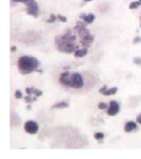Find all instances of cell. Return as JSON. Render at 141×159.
Masks as SVG:
<instances>
[{
    "label": "cell",
    "mask_w": 141,
    "mask_h": 159,
    "mask_svg": "<svg viewBox=\"0 0 141 159\" xmlns=\"http://www.w3.org/2000/svg\"><path fill=\"white\" fill-rule=\"evenodd\" d=\"M94 137H95L96 140H101V139H104V133H101V132H97L94 135Z\"/></svg>",
    "instance_id": "16"
},
{
    "label": "cell",
    "mask_w": 141,
    "mask_h": 159,
    "mask_svg": "<svg viewBox=\"0 0 141 159\" xmlns=\"http://www.w3.org/2000/svg\"><path fill=\"white\" fill-rule=\"evenodd\" d=\"M34 94H35V95L38 98V96H41L43 95V92H42V91H40V90H36L35 89V91H34Z\"/></svg>",
    "instance_id": "21"
},
{
    "label": "cell",
    "mask_w": 141,
    "mask_h": 159,
    "mask_svg": "<svg viewBox=\"0 0 141 159\" xmlns=\"http://www.w3.org/2000/svg\"><path fill=\"white\" fill-rule=\"evenodd\" d=\"M80 18L86 22V23H92V22L95 20V16L93 14H89V15H85V14H81Z\"/></svg>",
    "instance_id": "10"
},
{
    "label": "cell",
    "mask_w": 141,
    "mask_h": 159,
    "mask_svg": "<svg viewBox=\"0 0 141 159\" xmlns=\"http://www.w3.org/2000/svg\"><path fill=\"white\" fill-rule=\"evenodd\" d=\"M137 127L136 123H135L134 122H128L126 124H125V127H124V129H125L126 132H132L133 131V130H135Z\"/></svg>",
    "instance_id": "9"
},
{
    "label": "cell",
    "mask_w": 141,
    "mask_h": 159,
    "mask_svg": "<svg viewBox=\"0 0 141 159\" xmlns=\"http://www.w3.org/2000/svg\"><path fill=\"white\" fill-rule=\"evenodd\" d=\"M16 47H11V51H16Z\"/></svg>",
    "instance_id": "26"
},
{
    "label": "cell",
    "mask_w": 141,
    "mask_h": 159,
    "mask_svg": "<svg viewBox=\"0 0 141 159\" xmlns=\"http://www.w3.org/2000/svg\"><path fill=\"white\" fill-rule=\"evenodd\" d=\"M139 1H140V2H141V0H139Z\"/></svg>",
    "instance_id": "29"
},
{
    "label": "cell",
    "mask_w": 141,
    "mask_h": 159,
    "mask_svg": "<svg viewBox=\"0 0 141 159\" xmlns=\"http://www.w3.org/2000/svg\"><path fill=\"white\" fill-rule=\"evenodd\" d=\"M18 67L21 73L28 74L38 69L39 61L33 56H21L18 61Z\"/></svg>",
    "instance_id": "3"
},
{
    "label": "cell",
    "mask_w": 141,
    "mask_h": 159,
    "mask_svg": "<svg viewBox=\"0 0 141 159\" xmlns=\"http://www.w3.org/2000/svg\"><path fill=\"white\" fill-rule=\"evenodd\" d=\"M140 18H141V16H140ZM140 27H141V23H140Z\"/></svg>",
    "instance_id": "28"
},
{
    "label": "cell",
    "mask_w": 141,
    "mask_h": 159,
    "mask_svg": "<svg viewBox=\"0 0 141 159\" xmlns=\"http://www.w3.org/2000/svg\"><path fill=\"white\" fill-rule=\"evenodd\" d=\"M136 122H137L139 124H141V114L137 116V118H136Z\"/></svg>",
    "instance_id": "24"
},
{
    "label": "cell",
    "mask_w": 141,
    "mask_h": 159,
    "mask_svg": "<svg viewBox=\"0 0 141 159\" xmlns=\"http://www.w3.org/2000/svg\"><path fill=\"white\" fill-rule=\"evenodd\" d=\"M141 42V38L140 37H136V38H134V40H133V43L135 44V43H140Z\"/></svg>",
    "instance_id": "23"
},
{
    "label": "cell",
    "mask_w": 141,
    "mask_h": 159,
    "mask_svg": "<svg viewBox=\"0 0 141 159\" xmlns=\"http://www.w3.org/2000/svg\"><path fill=\"white\" fill-rule=\"evenodd\" d=\"M87 53H88V49L86 47H84V48H81V49L76 50L75 51V56L76 58H82L85 55H87Z\"/></svg>",
    "instance_id": "11"
},
{
    "label": "cell",
    "mask_w": 141,
    "mask_h": 159,
    "mask_svg": "<svg viewBox=\"0 0 141 159\" xmlns=\"http://www.w3.org/2000/svg\"><path fill=\"white\" fill-rule=\"evenodd\" d=\"M24 100L26 102H28V103H31L32 101H36L37 100V96H36V98H31V96L28 95L27 96H25V98H24Z\"/></svg>",
    "instance_id": "14"
},
{
    "label": "cell",
    "mask_w": 141,
    "mask_h": 159,
    "mask_svg": "<svg viewBox=\"0 0 141 159\" xmlns=\"http://www.w3.org/2000/svg\"><path fill=\"white\" fill-rule=\"evenodd\" d=\"M98 108L100 110H105V109L108 108V106L106 103H104V102H100V103H99V105H98Z\"/></svg>",
    "instance_id": "15"
},
{
    "label": "cell",
    "mask_w": 141,
    "mask_h": 159,
    "mask_svg": "<svg viewBox=\"0 0 141 159\" xmlns=\"http://www.w3.org/2000/svg\"><path fill=\"white\" fill-rule=\"evenodd\" d=\"M119 111H120L119 103H118V102L115 101V100H111L109 102V106H108L106 113H108L109 116H115V115L118 114V113H119Z\"/></svg>",
    "instance_id": "7"
},
{
    "label": "cell",
    "mask_w": 141,
    "mask_h": 159,
    "mask_svg": "<svg viewBox=\"0 0 141 159\" xmlns=\"http://www.w3.org/2000/svg\"><path fill=\"white\" fill-rule=\"evenodd\" d=\"M56 19H57V16L50 15V19H48L47 20V22H48V23H53V22L56 20Z\"/></svg>",
    "instance_id": "17"
},
{
    "label": "cell",
    "mask_w": 141,
    "mask_h": 159,
    "mask_svg": "<svg viewBox=\"0 0 141 159\" xmlns=\"http://www.w3.org/2000/svg\"><path fill=\"white\" fill-rule=\"evenodd\" d=\"M24 130L28 134H36L39 130V126L36 122L28 121L24 123Z\"/></svg>",
    "instance_id": "6"
},
{
    "label": "cell",
    "mask_w": 141,
    "mask_h": 159,
    "mask_svg": "<svg viewBox=\"0 0 141 159\" xmlns=\"http://www.w3.org/2000/svg\"><path fill=\"white\" fill-rule=\"evenodd\" d=\"M85 1H91V0H85Z\"/></svg>",
    "instance_id": "27"
},
{
    "label": "cell",
    "mask_w": 141,
    "mask_h": 159,
    "mask_svg": "<svg viewBox=\"0 0 141 159\" xmlns=\"http://www.w3.org/2000/svg\"><path fill=\"white\" fill-rule=\"evenodd\" d=\"M69 106V103L66 101H61V102H58V103L54 104L51 108L52 109H62V108H67V107Z\"/></svg>",
    "instance_id": "12"
},
{
    "label": "cell",
    "mask_w": 141,
    "mask_h": 159,
    "mask_svg": "<svg viewBox=\"0 0 141 159\" xmlns=\"http://www.w3.org/2000/svg\"><path fill=\"white\" fill-rule=\"evenodd\" d=\"M14 2H19V3H25L27 0H13Z\"/></svg>",
    "instance_id": "25"
},
{
    "label": "cell",
    "mask_w": 141,
    "mask_h": 159,
    "mask_svg": "<svg viewBox=\"0 0 141 159\" xmlns=\"http://www.w3.org/2000/svg\"><path fill=\"white\" fill-rule=\"evenodd\" d=\"M57 19L60 21H62V22H67V18H66V16H62V15H58L57 16Z\"/></svg>",
    "instance_id": "20"
},
{
    "label": "cell",
    "mask_w": 141,
    "mask_h": 159,
    "mask_svg": "<svg viewBox=\"0 0 141 159\" xmlns=\"http://www.w3.org/2000/svg\"><path fill=\"white\" fill-rule=\"evenodd\" d=\"M117 91H118V88L117 87H113V88H110V89H108V87L106 86H104L103 88H100L99 90V92L100 94H103L104 95H106V96H108V95H113L117 93Z\"/></svg>",
    "instance_id": "8"
},
{
    "label": "cell",
    "mask_w": 141,
    "mask_h": 159,
    "mask_svg": "<svg viewBox=\"0 0 141 159\" xmlns=\"http://www.w3.org/2000/svg\"><path fill=\"white\" fill-rule=\"evenodd\" d=\"M75 30L77 32L78 36L80 37L81 43H82L83 47H86V48L89 47L94 41V36L90 34L89 30L85 26V23H83V22H81V21H78L75 27Z\"/></svg>",
    "instance_id": "4"
},
{
    "label": "cell",
    "mask_w": 141,
    "mask_h": 159,
    "mask_svg": "<svg viewBox=\"0 0 141 159\" xmlns=\"http://www.w3.org/2000/svg\"><path fill=\"white\" fill-rule=\"evenodd\" d=\"M59 81L61 84L65 85L67 87L75 88V89H80L83 87L84 81L80 73L74 72L71 73L70 71H65L61 73Z\"/></svg>",
    "instance_id": "2"
},
{
    "label": "cell",
    "mask_w": 141,
    "mask_h": 159,
    "mask_svg": "<svg viewBox=\"0 0 141 159\" xmlns=\"http://www.w3.org/2000/svg\"><path fill=\"white\" fill-rule=\"evenodd\" d=\"M24 4L27 7V14L34 18H37L39 16V6L35 0H27Z\"/></svg>",
    "instance_id": "5"
},
{
    "label": "cell",
    "mask_w": 141,
    "mask_h": 159,
    "mask_svg": "<svg viewBox=\"0 0 141 159\" xmlns=\"http://www.w3.org/2000/svg\"><path fill=\"white\" fill-rule=\"evenodd\" d=\"M76 37L72 35L71 31H68L64 35H60L55 38V43L57 45V48L61 52L72 53L76 51L75 42Z\"/></svg>",
    "instance_id": "1"
},
{
    "label": "cell",
    "mask_w": 141,
    "mask_h": 159,
    "mask_svg": "<svg viewBox=\"0 0 141 159\" xmlns=\"http://www.w3.org/2000/svg\"><path fill=\"white\" fill-rule=\"evenodd\" d=\"M15 98L16 99H19L22 98V93L20 92V91H19V90L16 91V92H15Z\"/></svg>",
    "instance_id": "19"
},
{
    "label": "cell",
    "mask_w": 141,
    "mask_h": 159,
    "mask_svg": "<svg viewBox=\"0 0 141 159\" xmlns=\"http://www.w3.org/2000/svg\"><path fill=\"white\" fill-rule=\"evenodd\" d=\"M133 63L136 64V65H141V58L135 57V58L133 59Z\"/></svg>",
    "instance_id": "22"
},
{
    "label": "cell",
    "mask_w": 141,
    "mask_h": 159,
    "mask_svg": "<svg viewBox=\"0 0 141 159\" xmlns=\"http://www.w3.org/2000/svg\"><path fill=\"white\" fill-rule=\"evenodd\" d=\"M140 5H141V2H140V1H133V2H132L131 4H129V8L131 9V10H133V9L138 8V7L140 6Z\"/></svg>",
    "instance_id": "13"
},
{
    "label": "cell",
    "mask_w": 141,
    "mask_h": 159,
    "mask_svg": "<svg viewBox=\"0 0 141 159\" xmlns=\"http://www.w3.org/2000/svg\"><path fill=\"white\" fill-rule=\"evenodd\" d=\"M34 91H35V89H34L33 87H31V88H26V89H25L26 94H27V95H31L34 94Z\"/></svg>",
    "instance_id": "18"
}]
</instances>
